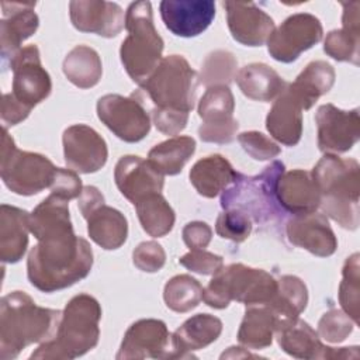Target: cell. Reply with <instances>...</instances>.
I'll return each mask as SVG.
<instances>
[{
  "instance_id": "cell-1",
  "label": "cell",
  "mask_w": 360,
  "mask_h": 360,
  "mask_svg": "<svg viewBox=\"0 0 360 360\" xmlns=\"http://www.w3.org/2000/svg\"><path fill=\"white\" fill-rule=\"evenodd\" d=\"M93 250L72 229L46 235L31 248L27 259L30 283L42 292L68 288L89 276Z\"/></svg>"
},
{
  "instance_id": "cell-2",
  "label": "cell",
  "mask_w": 360,
  "mask_h": 360,
  "mask_svg": "<svg viewBox=\"0 0 360 360\" xmlns=\"http://www.w3.org/2000/svg\"><path fill=\"white\" fill-rule=\"evenodd\" d=\"M62 312L38 307L24 291H13L0 302V359H15L31 343H44L56 333Z\"/></svg>"
},
{
  "instance_id": "cell-3",
  "label": "cell",
  "mask_w": 360,
  "mask_h": 360,
  "mask_svg": "<svg viewBox=\"0 0 360 360\" xmlns=\"http://www.w3.org/2000/svg\"><path fill=\"white\" fill-rule=\"evenodd\" d=\"M311 176L321 194L319 207L323 215L332 218L345 229H357L360 194V166L357 160L326 153L314 166Z\"/></svg>"
},
{
  "instance_id": "cell-4",
  "label": "cell",
  "mask_w": 360,
  "mask_h": 360,
  "mask_svg": "<svg viewBox=\"0 0 360 360\" xmlns=\"http://www.w3.org/2000/svg\"><path fill=\"white\" fill-rule=\"evenodd\" d=\"M101 307L89 294L75 295L65 307L56 333L31 353V359H76L98 343Z\"/></svg>"
},
{
  "instance_id": "cell-5",
  "label": "cell",
  "mask_w": 360,
  "mask_h": 360,
  "mask_svg": "<svg viewBox=\"0 0 360 360\" xmlns=\"http://www.w3.org/2000/svg\"><path fill=\"white\" fill-rule=\"evenodd\" d=\"M284 172V163L271 162L260 174L245 176L238 173L233 183L222 191L221 207L238 210L256 224H267L284 217L285 211L278 204L276 187Z\"/></svg>"
},
{
  "instance_id": "cell-6",
  "label": "cell",
  "mask_w": 360,
  "mask_h": 360,
  "mask_svg": "<svg viewBox=\"0 0 360 360\" xmlns=\"http://www.w3.org/2000/svg\"><path fill=\"white\" fill-rule=\"evenodd\" d=\"M127 38L120 48L121 62L129 77L141 84L160 63L163 39L153 25L149 1L131 3L125 11Z\"/></svg>"
},
{
  "instance_id": "cell-7",
  "label": "cell",
  "mask_w": 360,
  "mask_h": 360,
  "mask_svg": "<svg viewBox=\"0 0 360 360\" xmlns=\"http://www.w3.org/2000/svg\"><path fill=\"white\" fill-rule=\"evenodd\" d=\"M277 291V280L262 269L242 263L222 267L202 288V301L215 309H224L231 301L245 305L269 304Z\"/></svg>"
},
{
  "instance_id": "cell-8",
  "label": "cell",
  "mask_w": 360,
  "mask_h": 360,
  "mask_svg": "<svg viewBox=\"0 0 360 360\" xmlns=\"http://www.w3.org/2000/svg\"><path fill=\"white\" fill-rule=\"evenodd\" d=\"M197 72L181 55L162 58L158 68L139 84L153 110L188 114L195 103Z\"/></svg>"
},
{
  "instance_id": "cell-9",
  "label": "cell",
  "mask_w": 360,
  "mask_h": 360,
  "mask_svg": "<svg viewBox=\"0 0 360 360\" xmlns=\"http://www.w3.org/2000/svg\"><path fill=\"white\" fill-rule=\"evenodd\" d=\"M53 163L44 155L17 149L3 127L0 174L8 190L20 195H34L49 188L56 174Z\"/></svg>"
},
{
  "instance_id": "cell-10",
  "label": "cell",
  "mask_w": 360,
  "mask_h": 360,
  "mask_svg": "<svg viewBox=\"0 0 360 360\" xmlns=\"http://www.w3.org/2000/svg\"><path fill=\"white\" fill-rule=\"evenodd\" d=\"M323 35L321 21L309 13H297L285 18L267 38L270 56L283 63H291L316 45Z\"/></svg>"
},
{
  "instance_id": "cell-11",
  "label": "cell",
  "mask_w": 360,
  "mask_h": 360,
  "mask_svg": "<svg viewBox=\"0 0 360 360\" xmlns=\"http://www.w3.org/2000/svg\"><path fill=\"white\" fill-rule=\"evenodd\" d=\"M100 121L120 139L139 142L150 131V118L136 96L105 94L97 101Z\"/></svg>"
},
{
  "instance_id": "cell-12",
  "label": "cell",
  "mask_w": 360,
  "mask_h": 360,
  "mask_svg": "<svg viewBox=\"0 0 360 360\" xmlns=\"http://www.w3.org/2000/svg\"><path fill=\"white\" fill-rule=\"evenodd\" d=\"M235 100L228 86L208 87L198 103V115L202 124L198 128L201 141L211 143H229L239 128L233 118Z\"/></svg>"
},
{
  "instance_id": "cell-13",
  "label": "cell",
  "mask_w": 360,
  "mask_h": 360,
  "mask_svg": "<svg viewBox=\"0 0 360 360\" xmlns=\"http://www.w3.org/2000/svg\"><path fill=\"white\" fill-rule=\"evenodd\" d=\"M10 68L13 70L11 94L24 105L34 108L51 94L52 82L41 65L37 45L21 48L10 60Z\"/></svg>"
},
{
  "instance_id": "cell-14",
  "label": "cell",
  "mask_w": 360,
  "mask_h": 360,
  "mask_svg": "<svg viewBox=\"0 0 360 360\" xmlns=\"http://www.w3.org/2000/svg\"><path fill=\"white\" fill-rule=\"evenodd\" d=\"M318 148L325 153L350 150L360 138L359 110L345 111L333 104H323L316 110Z\"/></svg>"
},
{
  "instance_id": "cell-15",
  "label": "cell",
  "mask_w": 360,
  "mask_h": 360,
  "mask_svg": "<svg viewBox=\"0 0 360 360\" xmlns=\"http://www.w3.org/2000/svg\"><path fill=\"white\" fill-rule=\"evenodd\" d=\"M280 347L297 359H357L359 347H329L321 342L315 332L305 321L294 319L281 325L276 330Z\"/></svg>"
},
{
  "instance_id": "cell-16",
  "label": "cell",
  "mask_w": 360,
  "mask_h": 360,
  "mask_svg": "<svg viewBox=\"0 0 360 360\" xmlns=\"http://www.w3.org/2000/svg\"><path fill=\"white\" fill-rule=\"evenodd\" d=\"M63 155L66 165L79 173L98 172L107 162L108 149L101 135L91 127L76 124L65 129Z\"/></svg>"
},
{
  "instance_id": "cell-17",
  "label": "cell",
  "mask_w": 360,
  "mask_h": 360,
  "mask_svg": "<svg viewBox=\"0 0 360 360\" xmlns=\"http://www.w3.org/2000/svg\"><path fill=\"white\" fill-rule=\"evenodd\" d=\"M169 330L160 319H139L124 335L117 353L118 360L128 359H167Z\"/></svg>"
},
{
  "instance_id": "cell-18",
  "label": "cell",
  "mask_w": 360,
  "mask_h": 360,
  "mask_svg": "<svg viewBox=\"0 0 360 360\" xmlns=\"http://www.w3.org/2000/svg\"><path fill=\"white\" fill-rule=\"evenodd\" d=\"M70 21L80 32H90L104 38L117 37L125 25L122 8L112 1L79 0L69 3Z\"/></svg>"
},
{
  "instance_id": "cell-19",
  "label": "cell",
  "mask_w": 360,
  "mask_h": 360,
  "mask_svg": "<svg viewBox=\"0 0 360 360\" xmlns=\"http://www.w3.org/2000/svg\"><path fill=\"white\" fill-rule=\"evenodd\" d=\"M160 15L172 34L191 38L210 27L215 17V3L211 0H163Z\"/></svg>"
},
{
  "instance_id": "cell-20",
  "label": "cell",
  "mask_w": 360,
  "mask_h": 360,
  "mask_svg": "<svg viewBox=\"0 0 360 360\" xmlns=\"http://www.w3.org/2000/svg\"><path fill=\"white\" fill-rule=\"evenodd\" d=\"M232 38L246 46H262L274 30L273 18L252 1H225Z\"/></svg>"
},
{
  "instance_id": "cell-21",
  "label": "cell",
  "mask_w": 360,
  "mask_h": 360,
  "mask_svg": "<svg viewBox=\"0 0 360 360\" xmlns=\"http://www.w3.org/2000/svg\"><path fill=\"white\" fill-rule=\"evenodd\" d=\"M285 232L290 243L318 257H328L336 252L338 239L335 232L328 218L316 211L294 215L287 222Z\"/></svg>"
},
{
  "instance_id": "cell-22",
  "label": "cell",
  "mask_w": 360,
  "mask_h": 360,
  "mask_svg": "<svg viewBox=\"0 0 360 360\" xmlns=\"http://www.w3.org/2000/svg\"><path fill=\"white\" fill-rule=\"evenodd\" d=\"M114 180L121 194L132 204L145 195L160 193L165 184L163 174L141 156H122L114 169Z\"/></svg>"
},
{
  "instance_id": "cell-23",
  "label": "cell",
  "mask_w": 360,
  "mask_h": 360,
  "mask_svg": "<svg viewBox=\"0 0 360 360\" xmlns=\"http://www.w3.org/2000/svg\"><path fill=\"white\" fill-rule=\"evenodd\" d=\"M35 3H1L3 18L0 21L1 60L7 62L21 49L22 41L30 38L39 25V18L34 11Z\"/></svg>"
},
{
  "instance_id": "cell-24",
  "label": "cell",
  "mask_w": 360,
  "mask_h": 360,
  "mask_svg": "<svg viewBox=\"0 0 360 360\" xmlns=\"http://www.w3.org/2000/svg\"><path fill=\"white\" fill-rule=\"evenodd\" d=\"M276 195L281 208L294 215L315 212L321 204V194L311 173L302 169L283 172L277 181Z\"/></svg>"
},
{
  "instance_id": "cell-25",
  "label": "cell",
  "mask_w": 360,
  "mask_h": 360,
  "mask_svg": "<svg viewBox=\"0 0 360 360\" xmlns=\"http://www.w3.org/2000/svg\"><path fill=\"white\" fill-rule=\"evenodd\" d=\"M222 332L219 318L210 314H197L188 318L172 335V352L167 359L194 357L193 352L215 342Z\"/></svg>"
},
{
  "instance_id": "cell-26",
  "label": "cell",
  "mask_w": 360,
  "mask_h": 360,
  "mask_svg": "<svg viewBox=\"0 0 360 360\" xmlns=\"http://www.w3.org/2000/svg\"><path fill=\"white\" fill-rule=\"evenodd\" d=\"M302 110L287 83L266 117V128L270 135L285 146H295L302 135Z\"/></svg>"
},
{
  "instance_id": "cell-27",
  "label": "cell",
  "mask_w": 360,
  "mask_h": 360,
  "mask_svg": "<svg viewBox=\"0 0 360 360\" xmlns=\"http://www.w3.org/2000/svg\"><path fill=\"white\" fill-rule=\"evenodd\" d=\"M30 214L25 210L1 204L0 207V259L17 263L28 246Z\"/></svg>"
},
{
  "instance_id": "cell-28",
  "label": "cell",
  "mask_w": 360,
  "mask_h": 360,
  "mask_svg": "<svg viewBox=\"0 0 360 360\" xmlns=\"http://www.w3.org/2000/svg\"><path fill=\"white\" fill-rule=\"evenodd\" d=\"M360 3H343V15L340 30H333L326 35L323 51L339 62L359 65V39H360Z\"/></svg>"
},
{
  "instance_id": "cell-29",
  "label": "cell",
  "mask_w": 360,
  "mask_h": 360,
  "mask_svg": "<svg viewBox=\"0 0 360 360\" xmlns=\"http://www.w3.org/2000/svg\"><path fill=\"white\" fill-rule=\"evenodd\" d=\"M236 176L238 172H235L229 160L221 155H210L200 159L188 173L190 183L195 191L205 198H214L221 194L233 183Z\"/></svg>"
},
{
  "instance_id": "cell-30",
  "label": "cell",
  "mask_w": 360,
  "mask_h": 360,
  "mask_svg": "<svg viewBox=\"0 0 360 360\" xmlns=\"http://www.w3.org/2000/svg\"><path fill=\"white\" fill-rule=\"evenodd\" d=\"M90 239L105 250H114L124 245L128 236V222L124 214L105 204L90 212L86 218Z\"/></svg>"
},
{
  "instance_id": "cell-31",
  "label": "cell",
  "mask_w": 360,
  "mask_h": 360,
  "mask_svg": "<svg viewBox=\"0 0 360 360\" xmlns=\"http://www.w3.org/2000/svg\"><path fill=\"white\" fill-rule=\"evenodd\" d=\"M240 91L256 101H271L285 89L287 83L266 63H249L235 75Z\"/></svg>"
},
{
  "instance_id": "cell-32",
  "label": "cell",
  "mask_w": 360,
  "mask_h": 360,
  "mask_svg": "<svg viewBox=\"0 0 360 360\" xmlns=\"http://www.w3.org/2000/svg\"><path fill=\"white\" fill-rule=\"evenodd\" d=\"M277 328L278 321L267 304L246 305L238 330V340L248 349L262 350L271 345Z\"/></svg>"
},
{
  "instance_id": "cell-33",
  "label": "cell",
  "mask_w": 360,
  "mask_h": 360,
  "mask_svg": "<svg viewBox=\"0 0 360 360\" xmlns=\"http://www.w3.org/2000/svg\"><path fill=\"white\" fill-rule=\"evenodd\" d=\"M335 77L332 65L325 60H314L305 66L292 83H288V89L301 103L302 108L309 110L321 96L332 89Z\"/></svg>"
},
{
  "instance_id": "cell-34",
  "label": "cell",
  "mask_w": 360,
  "mask_h": 360,
  "mask_svg": "<svg viewBox=\"0 0 360 360\" xmlns=\"http://www.w3.org/2000/svg\"><path fill=\"white\" fill-rule=\"evenodd\" d=\"M308 302L305 283L297 276H281L277 280V291L267 304L278 321V328L298 318ZM277 328V329H278Z\"/></svg>"
},
{
  "instance_id": "cell-35",
  "label": "cell",
  "mask_w": 360,
  "mask_h": 360,
  "mask_svg": "<svg viewBox=\"0 0 360 360\" xmlns=\"http://www.w3.org/2000/svg\"><path fill=\"white\" fill-rule=\"evenodd\" d=\"M66 79L79 89L94 87L103 75L98 53L86 45L75 46L63 59L62 65Z\"/></svg>"
},
{
  "instance_id": "cell-36",
  "label": "cell",
  "mask_w": 360,
  "mask_h": 360,
  "mask_svg": "<svg viewBox=\"0 0 360 360\" xmlns=\"http://www.w3.org/2000/svg\"><path fill=\"white\" fill-rule=\"evenodd\" d=\"M72 228L68 201L52 193L30 214V231L37 240Z\"/></svg>"
},
{
  "instance_id": "cell-37",
  "label": "cell",
  "mask_w": 360,
  "mask_h": 360,
  "mask_svg": "<svg viewBox=\"0 0 360 360\" xmlns=\"http://www.w3.org/2000/svg\"><path fill=\"white\" fill-rule=\"evenodd\" d=\"M195 152V141L191 136H173L153 146L148 153V162L162 174L174 176Z\"/></svg>"
},
{
  "instance_id": "cell-38",
  "label": "cell",
  "mask_w": 360,
  "mask_h": 360,
  "mask_svg": "<svg viewBox=\"0 0 360 360\" xmlns=\"http://www.w3.org/2000/svg\"><path fill=\"white\" fill-rule=\"evenodd\" d=\"M142 229L153 236L160 238L167 235L174 225V211L160 193L145 195L134 204Z\"/></svg>"
},
{
  "instance_id": "cell-39",
  "label": "cell",
  "mask_w": 360,
  "mask_h": 360,
  "mask_svg": "<svg viewBox=\"0 0 360 360\" xmlns=\"http://www.w3.org/2000/svg\"><path fill=\"white\" fill-rule=\"evenodd\" d=\"M163 300L169 309L174 312H188L202 300V285L188 274L172 277L163 290Z\"/></svg>"
},
{
  "instance_id": "cell-40",
  "label": "cell",
  "mask_w": 360,
  "mask_h": 360,
  "mask_svg": "<svg viewBox=\"0 0 360 360\" xmlns=\"http://www.w3.org/2000/svg\"><path fill=\"white\" fill-rule=\"evenodd\" d=\"M359 253H353L346 259L342 269V281L339 285V302L349 318L359 323V304H360V263Z\"/></svg>"
},
{
  "instance_id": "cell-41",
  "label": "cell",
  "mask_w": 360,
  "mask_h": 360,
  "mask_svg": "<svg viewBox=\"0 0 360 360\" xmlns=\"http://www.w3.org/2000/svg\"><path fill=\"white\" fill-rule=\"evenodd\" d=\"M238 62L228 51H214L202 62L201 82L207 87L228 86L235 77Z\"/></svg>"
},
{
  "instance_id": "cell-42",
  "label": "cell",
  "mask_w": 360,
  "mask_h": 360,
  "mask_svg": "<svg viewBox=\"0 0 360 360\" xmlns=\"http://www.w3.org/2000/svg\"><path fill=\"white\" fill-rule=\"evenodd\" d=\"M215 232L224 239L240 243L252 232V219L238 210H224L217 218Z\"/></svg>"
},
{
  "instance_id": "cell-43",
  "label": "cell",
  "mask_w": 360,
  "mask_h": 360,
  "mask_svg": "<svg viewBox=\"0 0 360 360\" xmlns=\"http://www.w3.org/2000/svg\"><path fill=\"white\" fill-rule=\"evenodd\" d=\"M353 330V321L339 309H330L318 322V335L329 343L343 342Z\"/></svg>"
},
{
  "instance_id": "cell-44",
  "label": "cell",
  "mask_w": 360,
  "mask_h": 360,
  "mask_svg": "<svg viewBox=\"0 0 360 360\" xmlns=\"http://www.w3.org/2000/svg\"><path fill=\"white\" fill-rule=\"evenodd\" d=\"M242 149L255 160H270L280 155V146L259 131H248L238 135Z\"/></svg>"
},
{
  "instance_id": "cell-45",
  "label": "cell",
  "mask_w": 360,
  "mask_h": 360,
  "mask_svg": "<svg viewBox=\"0 0 360 360\" xmlns=\"http://www.w3.org/2000/svg\"><path fill=\"white\" fill-rule=\"evenodd\" d=\"M179 263L186 269L202 274L214 276L224 267V259L205 249H193L179 259Z\"/></svg>"
},
{
  "instance_id": "cell-46",
  "label": "cell",
  "mask_w": 360,
  "mask_h": 360,
  "mask_svg": "<svg viewBox=\"0 0 360 360\" xmlns=\"http://www.w3.org/2000/svg\"><path fill=\"white\" fill-rule=\"evenodd\" d=\"M132 260L139 270L146 273H156L165 266L166 253L158 242L148 240L139 243L135 248L132 253Z\"/></svg>"
},
{
  "instance_id": "cell-47",
  "label": "cell",
  "mask_w": 360,
  "mask_h": 360,
  "mask_svg": "<svg viewBox=\"0 0 360 360\" xmlns=\"http://www.w3.org/2000/svg\"><path fill=\"white\" fill-rule=\"evenodd\" d=\"M49 188H51L52 194H55L66 201L79 197L83 190L82 180L77 176V173L72 169H62V167L56 169L55 179Z\"/></svg>"
},
{
  "instance_id": "cell-48",
  "label": "cell",
  "mask_w": 360,
  "mask_h": 360,
  "mask_svg": "<svg viewBox=\"0 0 360 360\" xmlns=\"http://www.w3.org/2000/svg\"><path fill=\"white\" fill-rule=\"evenodd\" d=\"M152 118H153V124L162 134L177 135L186 128L188 121V114L152 110Z\"/></svg>"
},
{
  "instance_id": "cell-49",
  "label": "cell",
  "mask_w": 360,
  "mask_h": 360,
  "mask_svg": "<svg viewBox=\"0 0 360 360\" xmlns=\"http://www.w3.org/2000/svg\"><path fill=\"white\" fill-rule=\"evenodd\" d=\"M181 236L187 248H190V250L205 249L211 242L212 229L210 228L208 224L202 221H193L184 225Z\"/></svg>"
},
{
  "instance_id": "cell-50",
  "label": "cell",
  "mask_w": 360,
  "mask_h": 360,
  "mask_svg": "<svg viewBox=\"0 0 360 360\" xmlns=\"http://www.w3.org/2000/svg\"><path fill=\"white\" fill-rule=\"evenodd\" d=\"M32 108L20 103L11 93H6L1 100V121L3 127H13L24 121Z\"/></svg>"
},
{
  "instance_id": "cell-51",
  "label": "cell",
  "mask_w": 360,
  "mask_h": 360,
  "mask_svg": "<svg viewBox=\"0 0 360 360\" xmlns=\"http://www.w3.org/2000/svg\"><path fill=\"white\" fill-rule=\"evenodd\" d=\"M103 204H105L104 197L98 191L97 187H94V186L83 187V190L79 195V200H77V205H79V210H80L83 218H86L90 212H93Z\"/></svg>"
}]
</instances>
